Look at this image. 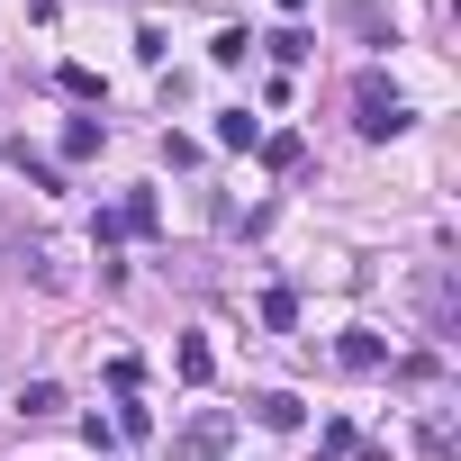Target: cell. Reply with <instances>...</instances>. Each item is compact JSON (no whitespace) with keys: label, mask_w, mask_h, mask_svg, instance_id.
Here are the masks:
<instances>
[{"label":"cell","mask_w":461,"mask_h":461,"mask_svg":"<svg viewBox=\"0 0 461 461\" xmlns=\"http://www.w3.org/2000/svg\"><path fill=\"white\" fill-rule=\"evenodd\" d=\"M353 127H362L371 145H389V136L407 127V100H398V91H389L380 73H362V82H353Z\"/></svg>","instance_id":"cell-1"},{"label":"cell","mask_w":461,"mask_h":461,"mask_svg":"<svg viewBox=\"0 0 461 461\" xmlns=\"http://www.w3.org/2000/svg\"><path fill=\"white\" fill-rule=\"evenodd\" d=\"M226 452H236V416H226V407L190 416V434L172 443V461H226Z\"/></svg>","instance_id":"cell-2"},{"label":"cell","mask_w":461,"mask_h":461,"mask_svg":"<svg viewBox=\"0 0 461 461\" xmlns=\"http://www.w3.org/2000/svg\"><path fill=\"white\" fill-rule=\"evenodd\" d=\"M335 362H344V371H389V344H380L371 326H344V335H335Z\"/></svg>","instance_id":"cell-3"},{"label":"cell","mask_w":461,"mask_h":461,"mask_svg":"<svg viewBox=\"0 0 461 461\" xmlns=\"http://www.w3.org/2000/svg\"><path fill=\"white\" fill-rule=\"evenodd\" d=\"M172 371H181L190 389H208V380H217V344H208V335H181V344H172Z\"/></svg>","instance_id":"cell-4"},{"label":"cell","mask_w":461,"mask_h":461,"mask_svg":"<svg viewBox=\"0 0 461 461\" xmlns=\"http://www.w3.org/2000/svg\"><path fill=\"white\" fill-rule=\"evenodd\" d=\"M299 416H308V407H299L290 389H263V398H254V425H272V434H299Z\"/></svg>","instance_id":"cell-5"},{"label":"cell","mask_w":461,"mask_h":461,"mask_svg":"<svg viewBox=\"0 0 461 461\" xmlns=\"http://www.w3.org/2000/svg\"><path fill=\"white\" fill-rule=\"evenodd\" d=\"M118 226H127V236H154V226H163L154 190H127V199H118Z\"/></svg>","instance_id":"cell-6"},{"label":"cell","mask_w":461,"mask_h":461,"mask_svg":"<svg viewBox=\"0 0 461 461\" xmlns=\"http://www.w3.org/2000/svg\"><path fill=\"white\" fill-rule=\"evenodd\" d=\"M100 145H109V127H100V118H73V127H64V163H91Z\"/></svg>","instance_id":"cell-7"},{"label":"cell","mask_w":461,"mask_h":461,"mask_svg":"<svg viewBox=\"0 0 461 461\" xmlns=\"http://www.w3.org/2000/svg\"><path fill=\"white\" fill-rule=\"evenodd\" d=\"M254 154H263V172H299V154H308V145H299V136H290V127H281V136H263V145H254Z\"/></svg>","instance_id":"cell-8"},{"label":"cell","mask_w":461,"mask_h":461,"mask_svg":"<svg viewBox=\"0 0 461 461\" xmlns=\"http://www.w3.org/2000/svg\"><path fill=\"white\" fill-rule=\"evenodd\" d=\"M344 28H353V37H371V46L389 37V19H380V0H344Z\"/></svg>","instance_id":"cell-9"},{"label":"cell","mask_w":461,"mask_h":461,"mask_svg":"<svg viewBox=\"0 0 461 461\" xmlns=\"http://www.w3.org/2000/svg\"><path fill=\"white\" fill-rule=\"evenodd\" d=\"M217 145H236V154H245V145H263V127H254L245 109H217Z\"/></svg>","instance_id":"cell-10"},{"label":"cell","mask_w":461,"mask_h":461,"mask_svg":"<svg viewBox=\"0 0 461 461\" xmlns=\"http://www.w3.org/2000/svg\"><path fill=\"white\" fill-rule=\"evenodd\" d=\"M263 46H272V64H308V55H317L308 28H281V37H263Z\"/></svg>","instance_id":"cell-11"},{"label":"cell","mask_w":461,"mask_h":461,"mask_svg":"<svg viewBox=\"0 0 461 461\" xmlns=\"http://www.w3.org/2000/svg\"><path fill=\"white\" fill-rule=\"evenodd\" d=\"M10 172H28V190H64V181H55V163H46V154H28V145H10Z\"/></svg>","instance_id":"cell-12"},{"label":"cell","mask_w":461,"mask_h":461,"mask_svg":"<svg viewBox=\"0 0 461 461\" xmlns=\"http://www.w3.org/2000/svg\"><path fill=\"white\" fill-rule=\"evenodd\" d=\"M55 82H64V100H82V109H91V100H100V73H91V64H64V73H55Z\"/></svg>","instance_id":"cell-13"},{"label":"cell","mask_w":461,"mask_h":461,"mask_svg":"<svg viewBox=\"0 0 461 461\" xmlns=\"http://www.w3.org/2000/svg\"><path fill=\"white\" fill-rule=\"evenodd\" d=\"M263 326L290 335V326H299V299H290V290H263Z\"/></svg>","instance_id":"cell-14"},{"label":"cell","mask_w":461,"mask_h":461,"mask_svg":"<svg viewBox=\"0 0 461 461\" xmlns=\"http://www.w3.org/2000/svg\"><path fill=\"white\" fill-rule=\"evenodd\" d=\"M19 407H28V416H64V389H55V380H28Z\"/></svg>","instance_id":"cell-15"},{"label":"cell","mask_w":461,"mask_h":461,"mask_svg":"<svg viewBox=\"0 0 461 461\" xmlns=\"http://www.w3.org/2000/svg\"><path fill=\"white\" fill-rule=\"evenodd\" d=\"M109 425H118V443H136V434H154V416H145V407H136V398H127V407H118V416H109Z\"/></svg>","instance_id":"cell-16"},{"label":"cell","mask_w":461,"mask_h":461,"mask_svg":"<svg viewBox=\"0 0 461 461\" xmlns=\"http://www.w3.org/2000/svg\"><path fill=\"white\" fill-rule=\"evenodd\" d=\"M272 10H290V19H299V10H308V0H272Z\"/></svg>","instance_id":"cell-17"}]
</instances>
